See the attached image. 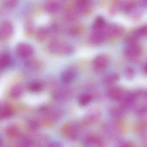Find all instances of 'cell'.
<instances>
[{
	"label": "cell",
	"instance_id": "cell-28",
	"mask_svg": "<svg viewBox=\"0 0 147 147\" xmlns=\"http://www.w3.org/2000/svg\"><path fill=\"white\" fill-rule=\"evenodd\" d=\"M32 144V141L28 137H24L20 138L18 142L19 147H29Z\"/></svg>",
	"mask_w": 147,
	"mask_h": 147
},
{
	"label": "cell",
	"instance_id": "cell-31",
	"mask_svg": "<svg viewBox=\"0 0 147 147\" xmlns=\"http://www.w3.org/2000/svg\"><path fill=\"white\" fill-rule=\"evenodd\" d=\"M136 4L135 1H129L124 5V10L125 11V12H130L131 11H133L135 7H136Z\"/></svg>",
	"mask_w": 147,
	"mask_h": 147
},
{
	"label": "cell",
	"instance_id": "cell-15",
	"mask_svg": "<svg viewBox=\"0 0 147 147\" xmlns=\"http://www.w3.org/2000/svg\"><path fill=\"white\" fill-rule=\"evenodd\" d=\"M106 23L102 17H98L93 24L92 28L93 31H104L105 28Z\"/></svg>",
	"mask_w": 147,
	"mask_h": 147
},
{
	"label": "cell",
	"instance_id": "cell-24",
	"mask_svg": "<svg viewBox=\"0 0 147 147\" xmlns=\"http://www.w3.org/2000/svg\"><path fill=\"white\" fill-rule=\"evenodd\" d=\"M96 138L91 135H87L82 141L83 146L85 147H91L96 144Z\"/></svg>",
	"mask_w": 147,
	"mask_h": 147
},
{
	"label": "cell",
	"instance_id": "cell-1",
	"mask_svg": "<svg viewBox=\"0 0 147 147\" xmlns=\"http://www.w3.org/2000/svg\"><path fill=\"white\" fill-rule=\"evenodd\" d=\"M49 50L53 54L69 55L74 52L75 49L68 43L53 41L49 45Z\"/></svg>",
	"mask_w": 147,
	"mask_h": 147
},
{
	"label": "cell",
	"instance_id": "cell-4",
	"mask_svg": "<svg viewBox=\"0 0 147 147\" xmlns=\"http://www.w3.org/2000/svg\"><path fill=\"white\" fill-rule=\"evenodd\" d=\"M16 52L17 55L23 57L30 56L34 52L33 47L26 43H20L17 45L16 47Z\"/></svg>",
	"mask_w": 147,
	"mask_h": 147
},
{
	"label": "cell",
	"instance_id": "cell-18",
	"mask_svg": "<svg viewBox=\"0 0 147 147\" xmlns=\"http://www.w3.org/2000/svg\"><path fill=\"white\" fill-rule=\"evenodd\" d=\"M11 58L7 54H3L0 57V67L1 69L8 67L11 65Z\"/></svg>",
	"mask_w": 147,
	"mask_h": 147
},
{
	"label": "cell",
	"instance_id": "cell-25",
	"mask_svg": "<svg viewBox=\"0 0 147 147\" xmlns=\"http://www.w3.org/2000/svg\"><path fill=\"white\" fill-rule=\"evenodd\" d=\"M48 30L45 27H41L38 30L36 33V38L39 41H44L48 36Z\"/></svg>",
	"mask_w": 147,
	"mask_h": 147
},
{
	"label": "cell",
	"instance_id": "cell-22",
	"mask_svg": "<svg viewBox=\"0 0 147 147\" xmlns=\"http://www.w3.org/2000/svg\"><path fill=\"white\" fill-rule=\"evenodd\" d=\"M28 129L32 131H36L41 127L40 122L36 119H31L27 123Z\"/></svg>",
	"mask_w": 147,
	"mask_h": 147
},
{
	"label": "cell",
	"instance_id": "cell-12",
	"mask_svg": "<svg viewBox=\"0 0 147 147\" xmlns=\"http://www.w3.org/2000/svg\"><path fill=\"white\" fill-rule=\"evenodd\" d=\"M45 9L46 11L50 13L57 12L61 9V5L59 1H48L44 6Z\"/></svg>",
	"mask_w": 147,
	"mask_h": 147
},
{
	"label": "cell",
	"instance_id": "cell-20",
	"mask_svg": "<svg viewBox=\"0 0 147 147\" xmlns=\"http://www.w3.org/2000/svg\"><path fill=\"white\" fill-rule=\"evenodd\" d=\"M123 91L120 88L114 87L111 88L109 92V95L114 99H119L123 95Z\"/></svg>",
	"mask_w": 147,
	"mask_h": 147
},
{
	"label": "cell",
	"instance_id": "cell-33",
	"mask_svg": "<svg viewBox=\"0 0 147 147\" xmlns=\"http://www.w3.org/2000/svg\"><path fill=\"white\" fill-rule=\"evenodd\" d=\"M77 18V14L74 12H69L67 14L66 18L68 21H74Z\"/></svg>",
	"mask_w": 147,
	"mask_h": 147
},
{
	"label": "cell",
	"instance_id": "cell-37",
	"mask_svg": "<svg viewBox=\"0 0 147 147\" xmlns=\"http://www.w3.org/2000/svg\"><path fill=\"white\" fill-rule=\"evenodd\" d=\"M124 147H133V146H131V145H125V146Z\"/></svg>",
	"mask_w": 147,
	"mask_h": 147
},
{
	"label": "cell",
	"instance_id": "cell-2",
	"mask_svg": "<svg viewBox=\"0 0 147 147\" xmlns=\"http://www.w3.org/2000/svg\"><path fill=\"white\" fill-rule=\"evenodd\" d=\"M63 129L64 133L69 138L76 140L80 136V126L76 122H72L67 124Z\"/></svg>",
	"mask_w": 147,
	"mask_h": 147
},
{
	"label": "cell",
	"instance_id": "cell-7",
	"mask_svg": "<svg viewBox=\"0 0 147 147\" xmlns=\"http://www.w3.org/2000/svg\"><path fill=\"white\" fill-rule=\"evenodd\" d=\"M124 29L120 25L112 24L107 28L106 33L111 37L119 36L123 34Z\"/></svg>",
	"mask_w": 147,
	"mask_h": 147
},
{
	"label": "cell",
	"instance_id": "cell-14",
	"mask_svg": "<svg viewBox=\"0 0 147 147\" xmlns=\"http://www.w3.org/2000/svg\"><path fill=\"white\" fill-rule=\"evenodd\" d=\"M7 136L9 137L13 138L18 137L20 133V130L17 125L11 124L7 127L5 130Z\"/></svg>",
	"mask_w": 147,
	"mask_h": 147
},
{
	"label": "cell",
	"instance_id": "cell-6",
	"mask_svg": "<svg viewBox=\"0 0 147 147\" xmlns=\"http://www.w3.org/2000/svg\"><path fill=\"white\" fill-rule=\"evenodd\" d=\"M109 63L108 57L104 55H98L94 59L92 65L94 68L98 70H102L106 67Z\"/></svg>",
	"mask_w": 147,
	"mask_h": 147
},
{
	"label": "cell",
	"instance_id": "cell-35",
	"mask_svg": "<svg viewBox=\"0 0 147 147\" xmlns=\"http://www.w3.org/2000/svg\"><path fill=\"white\" fill-rule=\"evenodd\" d=\"M140 5L142 7H147V0H142L139 2Z\"/></svg>",
	"mask_w": 147,
	"mask_h": 147
},
{
	"label": "cell",
	"instance_id": "cell-9",
	"mask_svg": "<svg viewBox=\"0 0 147 147\" xmlns=\"http://www.w3.org/2000/svg\"><path fill=\"white\" fill-rule=\"evenodd\" d=\"M45 113L47 118L51 122L57 121L61 117L62 113L58 108L52 107L45 109Z\"/></svg>",
	"mask_w": 147,
	"mask_h": 147
},
{
	"label": "cell",
	"instance_id": "cell-5",
	"mask_svg": "<svg viewBox=\"0 0 147 147\" xmlns=\"http://www.w3.org/2000/svg\"><path fill=\"white\" fill-rule=\"evenodd\" d=\"M77 72L74 67H69L62 71L61 75V81L65 84L73 82L77 76Z\"/></svg>",
	"mask_w": 147,
	"mask_h": 147
},
{
	"label": "cell",
	"instance_id": "cell-13",
	"mask_svg": "<svg viewBox=\"0 0 147 147\" xmlns=\"http://www.w3.org/2000/svg\"><path fill=\"white\" fill-rule=\"evenodd\" d=\"M70 96V93L66 89H60L55 92L54 94V98L58 101H65L68 99Z\"/></svg>",
	"mask_w": 147,
	"mask_h": 147
},
{
	"label": "cell",
	"instance_id": "cell-8",
	"mask_svg": "<svg viewBox=\"0 0 147 147\" xmlns=\"http://www.w3.org/2000/svg\"><path fill=\"white\" fill-rule=\"evenodd\" d=\"M142 49L139 45L137 44L129 45L125 51V54L127 57L133 58L140 55Z\"/></svg>",
	"mask_w": 147,
	"mask_h": 147
},
{
	"label": "cell",
	"instance_id": "cell-16",
	"mask_svg": "<svg viewBox=\"0 0 147 147\" xmlns=\"http://www.w3.org/2000/svg\"><path fill=\"white\" fill-rule=\"evenodd\" d=\"M89 1L86 0H80L76 1V10L79 13H83L86 12L89 7Z\"/></svg>",
	"mask_w": 147,
	"mask_h": 147
},
{
	"label": "cell",
	"instance_id": "cell-3",
	"mask_svg": "<svg viewBox=\"0 0 147 147\" xmlns=\"http://www.w3.org/2000/svg\"><path fill=\"white\" fill-rule=\"evenodd\" d=\"M12 24L9 20L2 21L0 26V38L1 40H5L9 38L13 33Z\"/></svg>",
	"mask_w": 147,
	"mask_h": 147
},
{
	"label": "cell",
	"instance_id": "cell-23",
	"mask_svg": "<svg viewBox=\"0 0 147 147\" xmlns=\"http://www.w3.org/2000/svg\"><path fill=\"white\" fill-rule=\"evenodd\" d=\"M92 99V96L89 94L85 93L82 94L79 98V105L81 106H86L91 102Z\"/></svg>",
	"mask_w": 147,
	"mask_h": 147
},
{
	"label": "cell",
	"instance_id": "cell-19",
	"mask_svg": "<svg viewBox=\"0 0 147 147\" xmlns=\"http://www.w3.org/2000/svg\"><path fill=\"white\" fill-rule=\"evenodd\" d=\"M28 88L29 91L32 92L37 93L41 92L42 90L43 86L39 82L33 81L28 85Z\"/></svg>",
	"mask_w": 147,
	"mask_h": 147
},
{
	"label": "cell",
	"instance_id": "cell-34",
	"mask_svg": "<svg viewBox=\"0 0 147 147\" xmlns=\"http://www.w3.org/2000/svg\"><path fill=\"white\" fill-rule=\"evenodd\" d=\"M47 147H63V145L60 142L54 141L48 144Z\"/></svg>",
	"mask_w": 147,
	"mask_h": 147
},
{
	"label": "cell",
	"instance_id": "cell-36",
	"mask_svg": "<svg viewBox=\"0 0 147 147\" xmlns=\"http://www.w3.org/2000/svg\"><path fill=\"white\" fill-rule=\"evenodd\" d=\"M144 71H145V73L147 74V64L145 66V68H144Z\"/></svg>",
	"mask_w": 147,
	"mask_h": 147
},
{
	"label": "cell",
	"instance_id": "cell-11",
	"mask_svg": "<svg viewBox=\"0 0 147 147\" xmlns=\"http://www.w3.org/2000/svg\"><path fill=\"white\" fill-rule=\"evenodd\" d=\"M106 33L104 31H93L89 37L90 41L95 44L101 43L105 41Z\"/></svg>",
	"mask_w": 147,
	"mask_h": 147
},
{
	"label": "cell",
	"instance_id": "cell-29",
	"mask_svg": "<svg viewBox=\"0 0 147 147\" xmlns=\"http://www.w3.org/2000/svg\"><path fill=\"white\" fill-rule=\"evenodd\" d=\"M138 37L147 36V25L144 26L133 32Z\"/></svg>",
	"mask_w": 147,
	"mask_h": 147
},
{
	"label": "cell",
	"instance_id": "cell-30",
	"mask_svg": "<svg viewBox=\"0 0 147 147\" xmlns=\"http://www.w3.org/2000/svg\"><path fill=\"white\" fill-rule=\"evenodd\" d=\"M139 38L134 32H133L132 34H130L127 36L126 38V41L129 45L134 44H137V42L138 41Z\"/></svg>",
	"mask_w": 147,
	"mask_h": 147
},
{
	"label": "cell",
	"instance_id": "cell-32",
	"mask_svg": "<svg viewBox=\"0 0 147 147\" xmlns=\"http://www.w3.org/2000/svg\"><path fill=\"white\" fill-rule=\"evenodd\" d=\"M18 1L15 0H8L5 2V5L7 8H13L16 6L18 4Z\"/></svg>",
	"mask_w": 147,
	"mask_h": 147
},
{
	"label": "cell",
	"instance_id": "cell-17",
	"mask_svg": "<svg viewBox=\"0 0 147 147\" xmlns=\"http://www.w3.org/2000/svg\"><path fill=\"white\" fill-rule=\"evenodd\" d=\"M24 89L20 85H14L11 88L10 91V96L13 98H18L23 94Z\"/></svg>",
	"mask_w": 147,
	"mask_h": 147
},
{
	"label": "cell",
	"instance_id": "cell-21",
	"mask_svg": "<svg viewBox=\"0 0 147 147\" xmlns=\"http://www.w3.org/2000/svg\"><path fill=\"white\" fill-rule=\"evenodd\" d=\"M97 114L94 111H90L86 114L83 119V123L85 125H88L93 123L96 119Z\"/></svg>",
	"mask_w": 147,
	"mask_h": 147
},
{
	"label": "cell",
	"instance_id": "cell-27",
	"mask_svg": "<svg viewBox=\"0 0 147 147\" xmlns=\"http://www.w3.org/2000/svg\"><path fill=\"white\" fill-rule=\"evenodd\" d=\"M119 80V76L117 74H113L108 75L105 77L104 81L105 84H111L116 82Z\"/></svg>",
	"mask_w": 147,
	"mask_h": 147
},
{
	"label": "cell",
	"instance_id": "cell-10",
	"mask_svg": "<svg viewBox=\"0 0 147 147\" xmlns=\"http://www.w3.org/2000/svg\"><path fill=\"white\" fill-rule=\"evenodd\" d=\"M14 111L13 108L7 104L1 105L0 109V117L2 119H9L13 116Z\"/></svg>",
	"mask_w": 147,
	"mask_h": 147
},
{
	"label": "cell",
	"instance_id": "cell-26",
	"mask_svg": "<svg viewBox=\"0 0 147 147\" xmlns=\"http://www.w3.org/2000/svg\"><path fill=\"white\" fill-rule=\"evenodd\" d=\"M124 5L122 1H116L113 3L111 7V12L112 14H116L124 8Z\"/></svg>",
	"mask_w": 147,
	"mask_h": 147
}]
</instances>
